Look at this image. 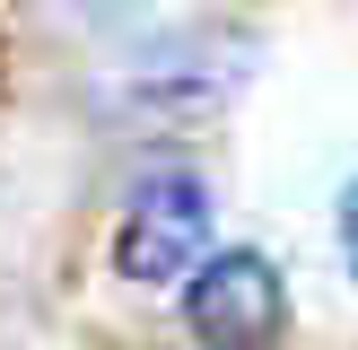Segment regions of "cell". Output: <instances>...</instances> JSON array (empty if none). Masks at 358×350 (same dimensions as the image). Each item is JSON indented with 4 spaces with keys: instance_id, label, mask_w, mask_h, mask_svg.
I'll list each match as a JSON object with an SVG mask.
<instances>
[{
    "instance_id": "6da1fadb",
    "label": "cell",
    "mask_w": 358,
    "mask_h": 350,
    "mask_svg": "<svg viewBox=\"0 0 358 350\" xmlns=\"http://www.w3.org/2000/svg\"><path fill=\"white\" fill-rule=\"evenodd\" d=\"M254 70V44L245 35H175V44L140 52L114 88H105V114L122 132H192V122H219L227 97L245 88Z\"/></svg>"
},
{
    "instance_id": "7a4b0ae2",
    "label": "cell",
    "mask_w": 358,
    "mask_h": 350,
    "mask_svg": "<svg viewBox=\"0 0 358 350\" xmlns=\"http://www.w3.org/2000/svg\"><path fill=\"white\" fill-rule=\"evenodd\" d=\"M184 324H192L201 350H280V332H289V289H280V272L254 245H236V254H210L201 272H192Z\"/></svg>"
},
{
    "instance_id": "3957f363",
    "label": "cell",
    "mask_w": 358,
    "mask_h": 350,
    "mask_svg": "<svg viewBox=\"0 0 358 350\" xmlns=\"http://www.w3.org/2000/svg\"><path fill=\"white\" fill-rule=\"evenodd\" d=\"M201 254H210V192L192 175H149L114 227V272L157 289L175 272H201Z\"/></svg>"
},
{
    "instance_id": "277c9868",
    "label": "cell",
    "mask_w": 358,
    "mask_h": 350,
    "mask_svg": "<svg viewBox=\"0 0 358 350\" xmlns=\"http://www.w3.org/2000/svg\"><path fill=\"white\" fill-rule=\"evenodd\" d=\"M341 254H350V280H358V184L341 192Z\"/></svg>"
}]
</instances>
